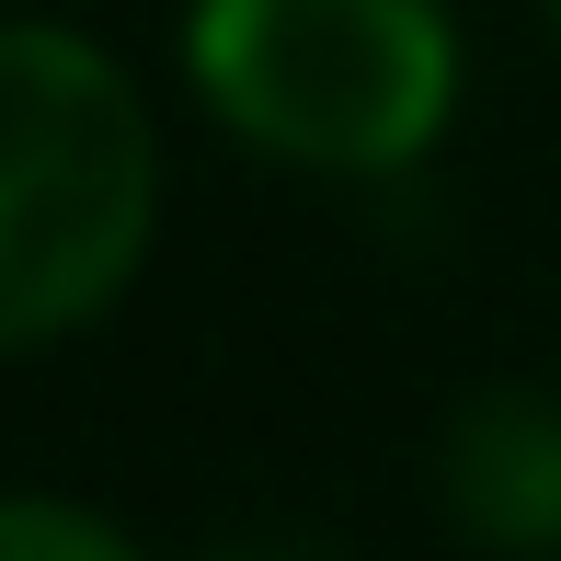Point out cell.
<instances>
[{"label":"cell","mask_w":561,"mask_h":561,"mask_svg":"<svg viewBox=\"0 0 561 561\" xmlns=\"http://www.w3.org/2000/svg\"><path fill=\"white\" fill-rule=\"evenodd\" d=\"M149 149L138 92L81 35H0V344H58L149 252Z\"/></svg>","instance_id":"1"},{"label":"cell","mask_w":561,"mask_h":561,"mask_svg":"<svg viewBox=\"0 0 561 561\" xmlns=\"http://www.w3.org/2000/svg\"><path fill=\"white\" fill-rule=\"evenodd\" d=\"M550 23H561V0H550Z\"/></svg>","instance_id":"6"},{"label":"cell","mask_w":561,"mask_h":561,"mask_svg":"<svg viewBox=\"0 0 561 561\" xmlns=\"http://www.w3.org/2000/svg\"><path fill=\"white\" fill-rule=\"evenodd\" d=\"M195 81L275 161L401 172L447 126L458 46L436 0H195Z\"/></svg>","instance_id":"2"},{"label":"cell","mask_w":561,"mask_h":561,"mask_svg":"<svg viewBox=\"0 0 561 561\" xmlns=\"http://www.w3.org/2000/svg\"><path fill=\"white\" fill-rule=\"evenodd\" d=\"M0 561H126V539L81 504H0Z\"/></svg>","instance_id":"4"},{"label":"cell","mask_w":561,"mask_h":561,"mask_svg":"<svg viewBox=\"0 0 561 561\" xmlns=\"http://www.w3.org/2000/svg\"><path fill=\"white\" fill-rule=\"evenodd\" d=\"M447 516L493 550H561V401L481 390L447 424Z\"/></svg>","instance_id":"3"},{"label":"cell","mask_w":561,"mask_h":561,"mask_svg":"<svg viewBox=\"0 0 561 561\" xmlns=\"http://www.w3.org/2000/svg\"><path fill=\"white\" fill-rule=\"evenodd\" d=\"M229 561H321V550H287V539H264V550H229Z\"/></svg>","instance_id":"5"}]
</instances>
